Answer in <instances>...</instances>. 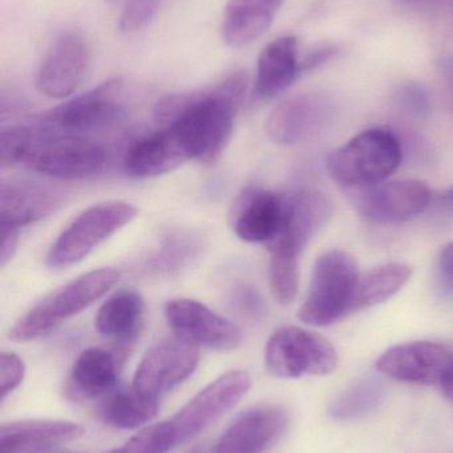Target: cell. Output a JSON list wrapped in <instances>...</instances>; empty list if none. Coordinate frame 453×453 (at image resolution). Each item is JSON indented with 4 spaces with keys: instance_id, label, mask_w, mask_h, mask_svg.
Instances as JSON below:
<instances>
[{
    "instance_id": "6da1fadb",
    "label": "cell",
    "mask_w": 453,
    "mask_h": 453,
    "mask_svg": "<svg viewBox=\"0 0 453 453\" xmlns=\"http://www.w3.org/2000/svg\"><path fill=\"white\" fill-rule=\"evenodd\" d=\"M246 89V72L236 71L210 89L161 98L154 119L172 133L189 161L215 164L228 148Z\"/></svg>"
},
{
    "instance_id": "7a4b0ae2",
    "label": "cell",
    "mask_w": 453,
    "mask_h": 453,
    "mask_svg": "<svg viewBox=\"0 0 453 453\" xmlns=\"http://www.w3.org/2000/svg\"><path fill=\"white\" fill-rule=\"evenodd\" d=\"M120 279L121 273L113 268L95 269L76 277L26 311L11 327L8 337L13 342L26 343L50 334L104 297Z\"/></svg>"
},
{
    "instance_id": "3957f363",
    "label": "cell",
    "mask_w": 453,
    "mask_h": 453,
    "mask_svg": "<svg viewBox=\"0 0 453 453\" xmlns=\"http://www.w3.org/2000/svg\"><path fill=\"white\" fill-rule=\"evenodd\" d=\"M401 141L387 129L364 130L327 157L332 180L350 188H370L385 182L401 166Z\"/></svg>"
},
{
    "instance_id": "277c9868",
    "label": "cell",
    "mask_w": 453,
    "mask_h": 453,
    "mask_svg": "<svg viewBox=\"0 0 453 453\" xmlns=\"http://www.w3.org/2000/svg\"><path fill=\"white\" fill-rule=\"evenodd\" d=\"M358 279L353 255L340 250L322 253L314 264L308 296L298 311L301 321L324 327L351 313Z\"/></svg>"
},
{
    "instance_id": "5b68a950",
    "label": "cell",
    "mask_w": 453,
    "mask_h": 453,
    "mask_svg": "<svg viewBox=\"0 0 453 453\" xmlns=\"http://www.w3.org/2000/svg\"><path fill=\"white\" fill-rule=\"evenodd\" d=\"M137 214V207L128 202L108 201L90 206L59 234L45 256V264L51 269L79 264L98 245L135 220Z\"/></svg>"
},
{
    "instance_id": "8992f818",
    "label": "cell",
    "mask_w": 453,
    "mask_h": 453,
    "mask_svg": "<svg viewBox=\"0 0 453 453\" xmlns=\"http://www.w3.org/2000/svg\"><path fill=\"white\" fill-rule=\"evenodd\" d=\"M124 80H108L45 113L37 121L42 137L82 135L96 132L121 119Z\"/></svg>"
},
{
    "instance_id": "52a82bcc",
    "label": "cell",
    "mask_w": 453,
    "mask_h": 453,
    "mask_svg": "<svg viewBox=\"0 0 453 453\" xmlns=\"http://www.w3.org/2000/svg\"><path fill=\"white\" fill-rule=\"evenodd\" d=\"M265 364L274 377L284 380L324 377L337 369L338 354L322 335L302 327L285 326L269 338Z\"/></svg>"
},
{
    "instance_id": "ba28073f",
    "label": "cell",
    "mask_w": 453,
    "mask_h": 453,
    "mask_svg": "<svg viewBox=\"0 0 453 453\" xmlns=\"http://www.w3.org/2000/svg\"><path fill=\"white\" fill-rule=\"evenodd\" d=\"M105 149L82 135L42 137L26 166L40 174L61 180H80L96 177L105 169Z\"/></svg>"
},
{
    "instance_id": "9c48e42d",
    "label": "cell",
    "mask_w": 453,
    "mask_h": 453,
    "mask_svg": "<svg viewBox=\"0 0 453 453\" xmlns=\"http://www.w3.org/2000/svg\"><path fill=\"white\" fill-rule=\"evenodd\" d=\"M250 386L252 380L246 372L231 370L202 388L170 420L177 435V444L191 441L233 410L246 395Z\"/></svg>"
},
{
    "instance_id": "30bf717a",
    "label": "cell",
    "mask_w": 453,
    "mask_h": 453,
    "mask_svg": "<svg viewBox=\"0 0 453 453\" xmlns=\"http://www.w3.org/2000/svg\"><path fill=\"white\" fill-rule=\"evenodd\" d=\"M199 362L197 346L173 335L152 346L133 377V388L159 401L160 396L185 382Z\"/></svg>"
},
{
    "instance_id": "8fae6325",
    "label": "cell",
    "mask_w": 453,
    "mask_h": 453,
    "mask_svg": "<svg viewBox=\"0 0 453 453\" xmlns=\"http://www.w3.org/2000/svg\"><path fill=\"white\" fill-rule=\"evenodd\" d=\"M165 319L175 335L197 348L234 350L244 340L242 330L234 322L191 298L168 301Z\"/></svg>"
},
{
    "instance_id": "7c38bea8",
    "label": "cell",
    "mask_w": 453,
    "mask_h": 453,
    "mask_svg": "<svg viewBox=\"0 0 453 453\" xmlns=\"http://www.w3.org/2000/svg\"><path fill=\"white\" fill-rule=\"evenodd\" d=\"M337 111V103L326 93L294 96L271 111L266 134L277 145H298L324 132L334 121Z\"/></svg>"
},
{
    "instance_id": "4fadbf2b",
    "label": "cell",
    "mask_w": 453,
    "mask_h": 453,
    "mask_svg": "<svg viewBox=\"0 0 453 453\" xmlns=\"http://www.w3.org/2000/svg\"><path fill=\"white\" fill-rule=\"evenodd\" d=\"M334 207L316 190L284 194V220L276 239L266 245L270 256L300 258L310 240L332 219Z\"/></svg>"
},
{
    "instance_id": "5bb4252c",
    "label": "cell",
    "mask_w": 453,
    "mask_h": 453,
    "mask_svg": "<svg viewBox=\"0 0 453 453\" xmlns=\"http://www.w3.org/2000/svg\"><path fill=\"white\" fill-rule=\"evenodd\" d=\"M90 64V47L82 32L66 29L55 40L36 76V89L45 97L74 95Z\"/></svg>"
},
{
    "instance_id": "9a60e30c",
    "label": "cell",
    "mask_w": 453,
    "mask_h": 453,
    "mask_svg": "<svg viewBox=\"0 0 453 453\" xmlns=\"http://www.w3.org/2000/svg\"><path fill=\"white\" fill-rule=\"evenodd\" d=\"M433 191L420 180H395L367 188L359 199V214L367 222L395 225L425 214Z\"/></svg>"
},
{
    "instance_id": "2e32d148",
    "label": "cell",
    "mask_w": 453,
    "mask_h": 453,
    "mask_svg": "<svg viewBox=\"0 0 453 453\" xmlns=\"http://www.w3.org/2000/svg\"><path fill=\"white\" fill-rule=\"evenodd\" d=\"M453 367V354L438 343L419 341L388 349L377 362L386 377L415 385H441Z\"/></svg>"
},
{
    "instance_id": "e0dca14e",
    "label": "cell",
    "mask_w": 453,
    "mask_h": 453,
    "mask_svg": "<svg viewBox=\"0 0 453 453\" xmlns=\"http://www.w3.org/2000/svg\"><path fill=\"white\" fill-rule=\"evenodd\" d=\"M284 196L247 186L231 207L230 226L239 240L269 245L282 226Z\"/></svg>"
},
{
    "instance_id": "ac0fdd59",
    "label": "cell",
    "mask_w": 453,
    "mask_h": 453,
    "mask_svg": "<svg viewBox=\"0 0 453 453\" xmlns=\"http://www.w3.org/2000/svg\"><path fill=\"white\" fill-rule=\"evenodd\" d=\"M286 426V412L279 407H253L223 431L213 453H263L281 438Z\"/></svg>"
},
{
    "instance_id": "d6986e66",
    "label": "cell",
    "mask_w": 453,
    "mask_h": 453,
    "mask_svg": "<svg viewBox=\"0 0 453 453\" xmlns=\"http://www.w3.org/2000/svg\"><path fill=\"white\" fill-rule=\"evenodd\" d=\"M63 194L39 183H8L0 193V229L20 232L52 215L63 204Z\"/></svg>"
},
{
    "instance_id": "ffe728a7",
    "label": "cell",
    "mask_w": 453,
    "mask_h": 453,
    "mask_svg": "<svg viewBox=\"0 0 453 453\" xmlns=\"http://www.w3.org/2000/svg\"><path fill=\"white\" fill-rule=\"evenodd\" d=\"M302 71L300 42L295 36H282L269 42L258 56L254 95L271 100L289 89Z\"/></svg>"
},
{
    "instance_id": "44dd1931",
    "label": "cell",
    "mask_w": 453,
    "mask_h": 453,
    "mask_svg": "<svg viewBox=\"0 0 453 453\" xmlns=\"http://www.w3.org/2000/svg\"><path fill=\"white\" fill-rule=\"evenodd\" d=\"M188 161L183 149L164 127L130 143L124 157V169L136 180H151L180 169Z\"/></svg>"
},
{
    "instance_id": "7402d4cb",
    "label": "cell",
    "mask_w": 453,
    "mask_h": 453,
    "mask_svg": "<svg viewBox=\"0 0 453 453\" xmlns=\"http://www.w3.org/2000/svg\"><path fill=\"white\" fill-rule=\"evenodd\" d=\"M84 435V427L66 420H21L0 430V453L53 449Z\"/></svg>"
},
{
    "instance_id": "603a6c76",
    "label": "cell",
    "mask_w": 453,
    "mask_h": 453,
    "mask_svg": "<svg viewBox=\"0 0 453 453\" xmlns=\"http://www.w3.org/2000/svg\"><path fill=\"white\" fill-rule=\"evenodd\" d=\"M284 0H229L223 12V39L229 47L244 48L263 36Z\"/></svg>"
},
{
    "instance_id": "cb8c5ba5",
    "label": "cell",
    "mask_w": 453,
    "mask_h": 453,
    "mask_svg": "<svg viewBox=\"0 0 453 453\" xmlns=\"http://www.w3.org/2000/svg\"><path fill=\"white\" fill-rule=\"evenodd\" d=\"M116 383V356L105 349L90 348L74 361L66 382V395L72 401H93L111 393Z\"/></svg>"
},
{
    "instance_id": "d4e9b609",
    "label": "cell",
    "mask_w": 453,
    "mask_h": 453,
    "mask_svg": "<svg viewBox=\"0 0 453 453\" xmlns=\"http://www.w3.org/2000/svg\"><path fill=\"white\" fill-rule=\"evenodd\" d=\"M159 411V401L130 388H113L103 396L98 414L101 422L119 430H133L151 422Z\"/></svg>"
},
{
    "instance_id": "484cf974",
    "label": "cell",
    "mask_w": 453,
    "mask_h": 453,
    "mask_svg": "<svg viewBox=\"0 0 453 453\" xmlns=\"http://www.w3.org/2000/svg\"><path fill=\"white\" fill-rule=\"evenodd\" d=\"M144 316V300L135 290H120L98 309L95 327L98 334L127 342L138 332Z\"/></svg>"
},
{
    "instance_id": "4316f807",
    "label": "cell",
    "mask_w": 453,
    "mask_h": 453,
    "mask_svg": "<svg viewBox=\"0 0 453 453\" xmlns=\"http://www.w3.org/2000/svg\"><path fill=\"white\" fill-rule=\"evenodd\" d=\"M412 268L407 264L388 263L359 274L351 313L374 308L390 300L411 279Z\"/></svg>"
},
{
    "instance_id": "83f0119b",
    "label": "cell",
    "mask_w": 453,
    "mask_h": 453,
    "mask_svg": "<svg viewBox=\"0 0 453 453\" xmlns=\"http://www.w3.org/2000/svg\"><path fill=\"white\" fill-rule=\"evenodd\" d=\"M386 393V385L379 378H362L335 398L329 409L330 417L340 422L361 419L383 403Z\"/></svg>"
},
{
    "instance_id": "f1b7e54d",
    "label": "cell",
    "mask_w": 453,
    "mask_h": 453,
    "mask_svg": "<svg viewBox=\"0 0 453 453\" xmlns=\"http://www.w3.org/2000/svg\"><path fill=\"white\" fill-rule=\"evenodd\" d=\"M204 250V242L194 232L177 231L165 236L161 247L149 261L152 272L173 276L189 268Z\"/></svg>"
},
{
    "instance_id": "f546056e",
    "label": "cell",
    "mask_w": 453,
    "mask_h": 453,
    "mask_svg": "<svg viewBox=\"0 0 453 453\" xmlns=\"http://www.w3.org/2000/svg\"><path fill=\"white\" fill-rule=\"evenodd\" d=\"M177 446V435L172 423L149 426L129 439L124 446L104 453H168Z\"/></svg>"
},
{
    "instance_id": "4dcf8cb0",
    "label": "cell",
    "mask_w": 453,
    "mask_h": 453,
    "mask_svg": "<svg viewBox=\"0 0 453 453\" xmlns=\"http://www.w3.org/2000/svg\"><path fill=\"white\" fill-rule=\"evenodd\" d=\"M271 292L281 305H289L300 290V258L270 256Z\"/></svg>"
},
{
    "instance_id": "1f68e13d",
    "label": "cell",
    "mask_w": 453,
    "mask_h": 453,
    "mask_svg": "<svg viewBox=\"0 0 453 453\" xmlns=\"http://www.w3.org/2000/svg\"><path fill=\"white\" fill-rule=\"evenodd\" d=\"M37 142V133L26 125H12L2 130L0 153L2 166L27 165Z\"/></svg>"
},
{
    "instance_id": "d6a6232c",
    "label": "cell",
    "mask_w": 453,
    "mask_h": 453,
    "mask_svg": "<svg viewBox=\"0 0 453 453\" xmlns=\"http://www.w3.org/2000/svg\"><path fill=\"white\" fill-rule=\"evenodd\" d=\"M162 0H127L119 20V29L133 34L146 28L156 19Z\"/></svg>"
},
{
    "instance_id": "836d02e7",
    "label": "cell",
    "mask_w": 453,
    "mask_h": 453,
    "mask_svg": "<svg viewBox=\"0 0 453 453\" xmlns=\"http://www.w3.org/2000/svg\"><path fill=\"white\" fill-rule=\"evenodd\" d=\"M433 287L439 297L453 300V242L444 245L436 257Z\"/></svg>"
},
{
    "instance_id": "e575fe53",
    "label": "cell",
    "mask_w": 453,
    "mask_h": 453,
    "mask_svg": "<svg viewBox=\"0 0 453 453\" xmlns=\"http://www.w3.org/2000/svg\"><path fill=\"white\" fill-rule=\"evenodd\" d=\"M26 374L23 359L15 353H5L0 356V394L4 401L8 394L15 391L21 385Z\"/></svg>"
},
{
    "instance_id": "d590c367",
    "label": "cell",
    "mask_w": 453,
    "mask_h": 453,
    "mask_svg": "<svg viewBox=\"0 0 453 453\" xmlns=\"http://www.w3.org/2000/svg\"><path fill=\"white\" fill-rule=\"evenodd\" d=\"M401 101L404 109L415 116H425L428 113V98L420 88L409 87L402 92Z\"/></svg>"
},
{
    "instance_id": "8d00e7d4",
    "label": "cell",
    "mask_w": 453,
    "mask_h": 453,
    "mask_svg": "<svg viewBox=\"0 0 453 453\" xmlns=\"http://www.w3.org/2000/svg\"><path fill=\"white\" fill-rule=\"evenodd\" d=\"M236 303L241 306L242 311H246L252 316L257 317L263 313V303L254 289L242 287L237 292Z\"/></svg>"
},
{
    "instance_id": "74e56055",
    "label": "cell",
    "mask_w": 453,
    "mask_h": 453,
    "mask_svg": "<svg viewBox=\"0 0 453 453\" xmlns=\"http://www.w3.org/2000/svg\"><path fill=\"white\" fill-rule=\"evenodd\" d=\"M19 234L20 232L11 231V229H2V247H0V264L2 268L7 265L8 261L13 257L16 250H18Z\"/></svg>"
},
{
    "instance_id": "f35d334b",
    "label": "cell",
    "mask_w": 453,
    "mask_h": 453,
    "mask_svg": "<svg viewBox=\"0 0 453 453\" xmlns=\"http://www.w3.org/2000/svg\"><path fill=\"white\" fill-rule=\"evenodd\" d=\"M439 386L443 390L444 396L453 404V367L447 372L446 377Z\"/></svg>"
},
{
    "instance_id": "ab89813d",
    "label": "cell",
    "mask_w": 453,
    "mask_h": 453,
    "mask_svg": "<svg viewBox=\"0 0 453 453\" xmlns=\"http://www.w3.org/2000/svg\"><path fill=\"white\" fill-rule=\"evenodd\" d=\"M18 453H82L74 451V449H61V447H53V449H34V451H24Z\"/></svg>"
},
{
    "instance_id": "60d3db41",
    "label": "cell",
    "mask_w": 453,
    "mask_h": 453,
    "mask_svg": "<svg viewBox=\"0 0 453 453\" xmlns=\"http://www.w3.org/2000/svg\"><path fill=\"white\" fill-rule=\"evenodd\" d=\"M106 3H109V4H114V3L119 2V0H105Z\"/></svg>"
},
{
    "instance_id": "b9f144b4",
    "label": "cell",
    "mask_w": 453,
    "mask_h": 453,
    "mask_svg": "<svg viewBox=\"0 0 453 453\" xmlns=\"http://www.w3.org/2000/svg\"><path fill=\"white\" fill-rule=\"evenodd\" d=\"M401 2L411 3V2H417V0H401Z\"/></svg>"
},
{
    "instance_id": "7bdbcfd3",
    "label": "cell",
    "mask_w": 453,
    "mask_h": 453,
    "mask_svg": "<svg viewBox=\"0 0 453 453\" xmlns=\"http://www.w3.org/2000/svg\"><path fill=\"white\" fill-rule=\"evenodd\" d=\"M191 453H205V451H202V449H196V451H193Z\"/></svg>"
}]
</instances>
